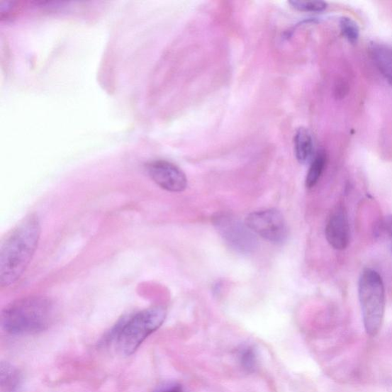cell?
Instances as JSON below:
<instances>
[{
  "instance_id": "obj_1",
  "label": "cell",
  "mask_w": 392,
  "mask_h": 392,
  "mask_svg": "<svg viewBox=\"0 0 392 392\" xmlns=\"http://www.w3.org/2000/svg\"><path fill=\"white\" fill-rule=\"evenodd\" d=\"M40 235V220L32 214L5 236L0 248V284L3 289L21 279L33 259Z\"/></svg>"
},
{
  "instance_id": "obj_2",
  "label": "cell",
  "mask_w": 392,
  "mask_h": 392,
  "mask_svg": "<svg viewBox=\"0 0 392 392\" xmlns=\"http://www.w3.org/2000/svg\"><path fill=\"white\" fill-rule=\"evenodd\" d=\"M55 315L51 299L42 296H26L6 306L1 313V326L13 336H27L49 329Z\"/></svg>"
},
{
  "instance_id": "obj_3",
  "label": "cell",
  "mask_w": 392,
  "mask_h": 392,
  "mask_svg": "<svg viewBox=\"0 0 392 392\" xmlns=\"http://www.w3.org/2000/svg\"><path fill=\"white\" fill-rule=\"evenodd\" d=\"M166 317L167 311L162 307L150 308L130 315L116 325L108 340L116 344L122 355L130 356L162 326Z\"/></svg>"
},
{
  "instance_id": "obj_4",
  "label": "cell",
  "mask_w": 392,
  "mask_h": 392,
  "mask_svg": "<svg viewBox=\"0 0 392 392\" xmlns=\"http://www.w3.org/2000/svg\"><path fill=\"white\" fill-rule=\"evenodd\" d=\"M359 298L363 324L370 337H375L381 330L386 309L384 283L376 271H362L359 282Z\"/></svg>"
},
{
  "instance_id": "obj_5",
  "label": "cell",
  "mask_w": 392,
  "mask_h": 392,
  "mask_svg": "<svg viewBox=\"0 0 392 392\" xmlns=\"http://www.w3.org/2000/svg\"><path fill=\"white\" fill-rule=\"evenodd\" d=\"M213 225L224 242L233 250L241 254L253 252L257 247L256 235L235 216L219 213L214 216Z\"/></svg>"
},
{
  "instance_id": "obj_6",
  "label": "cell",
  "mask_w": 392,
  "mask_h": 392,
  "mask_svg": "<svg viewBox=\"0 0 392 392\" xmlns=\"http://www.w3.org/2000/svg\"><path fill=\"white\" fill-rule=\"evenodd\" d=\"M245 223L255 235L273 244H284L289 235L283 215L274 208L251 213L247 217Z\"/></svg>"
},
{
  "instance_id": "obj_7",
  "label": "cell",
  "mask_w": 392,
  "mask_h": 392,
  "mask_svg": "<svg viewBox=\"0 0 392 392\" xmlns=\"http://www.w3.org/2000/svg\"><path fill=\"white\" fill-rule=\"evenodd\" d=\"M150 178L159 187L171 193H181L187 188L188 181L177 166L166 160H156L147 165Z\"/></svg>"
},
{
  "instance_id": "obj_8",
  "label": "cell",
  "mask_w": 392,
  "mask_h": 392,
  "mask_svg": "<svg viewBox=\"0 0 392 392\" xmlns=\"http://www.w3.org/2000/svg\"><path fill=\"white\" fill-rule=\"evenodd\" d=\"M326 237L329 244L337 250H344L348 247L350 228L347 211L342 205L334 208L326 227Z\"/></svg>"
},
{
  "instance_id": "obj_9",
  "label": "cell",
  "mask_w": 392,
  "mask_h": 392,
  "mask_svg": "<svg viewBox=\"0 0 392 392\" xmlns=\"http://www.w3.org/2000/svg\"><path fill=\"white\" fill-rule=\"evenodd\" d=\"M369 52L380 73L392 84V47L380 43H371Z\"/></svg>"
},
{
  "instance_id": "obj_10",
  "label": "cell",
  "mask_w": 392,
  "mask_h": 392,
  "mask_svg": "<svg viewBox=\"0 0 392 392\" xmlns=\"http://www.w3.org/2000/svg\"><path fill=\"white\" fill-rule=\"evenodd\" d=\"M294 152L296 160L306 164L313 159L314 142L310 132L305 128L296 130L293 139Z\"/></svg>"
},
{
  "instance_id": "obj_11",
  "label": "cell",
  "mask_w": 392,
  "mask_h": 392,
  "mask_svg": "<svg viewBox=\"0 0 392 392\" xmlns=\"http://www.w3.org/2000/svg\"><path fill=\"white\" fill-rule=\"evenodd\" d=\"M23 383V375L11 363L2 362L0 365V391L18 392Z\"/></svg>"
},
{
  "instance_id": "obj_12",
  "label": "cell",
  "mask_w": 392,
  "mask_h": 392,
  "mask_svg": "<svg viewBox=\"0 0 392 392\" xmlns=\"http://www.w3.org/2000/svg\"><path fill=\"white\" fill-rule=\"evenodd\" d=\"M326 164V154L323 151L318 152L312 160L307 178H306V186L308 188L310 189L317 185Z\"/></svg>"
},
{
  "instance_id": "obj_13",
  "label": "cell",
  "mask_w": 392,
  "mask_h": 392,
  "mask_svg": "<svg viewBox=\"0 0 392 392\" xmlns=\"http://www.w3.org/2000/svg\"><path fill=\"white\" fill-rule=\"evenodd\" d=\"M342 33L347 40L355 44L359 38V28L357 23L349 17H342L340 22Z\"/></svg>"
},
{
  "instance_id": "obj_14",
  "label": "cell",
  "mask_w": 392,
  "mask_h": 392,
  "mask_svg": "<svg viewBox=\"0 0 392 392\" xmlns=\"http://www.w3.org/2000/svg\"><path fill=\"white\" fill-rule=\"evenodd\" d=\"M239 361L242 368L248 372L254 371L257 364L256 351L253 347H247L239 352Z\"/></svg>"
},
{
  "instance_id": "obj_15",
  "label": "cell",
  "mask_w": 392,
  "mask_h": 392,
  "mask_svg": "<svg viewBox=\"0 0 392 392\" xmlns=\"http://www.w3.org/2000/svg\"><path fill=\"white\" fill-rule=\"evenodd\" d=\"M290 6L296 11L302 12H322L327 7V4L323 1H300L291 0Z\"/></svg>"
},
{
  "instance_id": "obj_16",
  "label": "cell",
  "mask_w": 392,
  "mask_h": 392,
  "mask_svg": "<svg viewBox=\"0 0 392 392\" xmlns=\"http://www.w3.org/2000/svg\"><path fill=\"white\" fill-rule=\"evenodd\" d=\"M160 392H183V390H181V388L180 386H175Z\"/></svg>"
},
{
  "instance_id": "obj_17",
  "label": "cell",
  "mask_w": 392,
  "mask_h": 392,
  "mask_svg": "<svg viewBox=\"0 0 392 392\" xmlns=\"http://www.w3.org/2000/svg\"><path fill=\"white\" fill-rule=\"evenodd\" d=\"M390 232H391V235H392V218H391V222H390Z\"/></svg>"
}]
</instances>
